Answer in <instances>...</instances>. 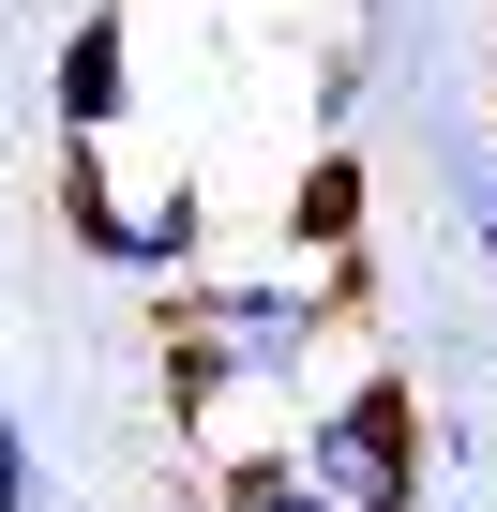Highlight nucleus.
Instances as JSON below:
<instances>
[{
	"instance_id": "f257e3e1",
	"label": "nucleus",
	"mask_w": 497,
	"mask_h": 512,
	"mask_svg": "<svg viewBox=\"0 0 497 512\" xmlns=\"http://www.w3.org/2000/svg\"><path fill=\"white\" fill-rule=\"evenodd\" d=\"M347 302H362V272H287V256H272V272H241V287H181L166 332H211L241 392L317 407V377L347 362Z\"/></svg>"
},
{
	"instance_id": "f03ea898",
	"label": "nucleus",
	"mask_w": 497,
	"mask_h": 512,
	"mask_svg": "<svg viewBox=\"0 0 497 512\" xmlns=\"http://www.w3.org/2000/svg\"><path fill=\"white\" fill-rule=\"evenodd\" d=\"M302 497L317 512H407L422 497V392L392 377V362H362V377H332L317 407H302Z\"/></svg>"
},
{
	"instance_id": "7ed1b4c3",
	"label": "nucleus",
	"mask_w": 497,
	"mask_h": 512,
	"mask_svg": "<svg viewBox=\"0 0 497 512\" xmlns=\"http://www.w3.org/2000/svg\"><path fill=\"white\" fill-rule=\"evenodd\" d=\"M362 211H377L362 151H347V136H317V151H302V181H287V211H272V256H287V272H362Z\"/></svg>"
},
{
	"instance_id": "20e7f679",
	"label": "nucleus",
	"mask_w": 497,
	"mask_h": 512,
	"mask_svg": "<svg viewBox=\"0 0 497 512\" xmlns=\"http://www.w3.org/2000/svg\"><path fill=\"white\" fill-rule=\"evenodd\" d=\"M46 91H61V151H106L121 136V106H136V16H121V0H91V16L61 31Z\"/></svg>"
},
{
	"instance_id": "39448f33",
	"label": "nucleus",
	"mask_w": 497,
	"mask_h": 512,
	"mask_svg": "<svg viewBox=\"0 0 497 512\" xmlns=\"http://www.w3.org/2000/svg\"><path fill=\"white\" fill-rule=\"evenodd\" d=\"M61 226H76V256L136 272V181H121L106 151H61Z\"/></svg>"
},
{
	"instance_id": "423d86ee",
	"label": "nucleus",
	"mask_w": 497,
	"mask_h": 512,
	"mask_svg": "<svg viewBox=\"0 0 497 512\" xmlns=\"http://www.w3.org/2000/svg\"><path fill=\"white\" fill-rule=\"evenodd\" d=\"M211 512H317V497H302V452H287V437H226Z\"/></svg>"
},
{
	"instance_id": "0eeeda50",
	"label": "nucleus",
	"mask_w": 497,
	"mask_h": 512,
	"mask_svg": "<svg viewBox=\"0 0 497 512\" xmlns=\"http://www.w3.org/2000/svg\"><path fill=\"white\" fill-rule=\"evenodd\" d=\"M196 241H211V211H196L181 181H166V196H136V272H181V287H196Z\"/></svg>"
},
{
	"instance_id": "6e6552de",
	"label": "nucleus",
	"mask_w": 497,
	"mask_h": 512,
	"mask_svg": "<svg viewBox=\"0 0 497 512\" xmlns=\"http://www.w3.org/2000/svg\"><path fill=\"white\" fill-rule=\"evenodd\" d=\"M0 512H46V437L0 407Z\"/></svg>"
},
{
	"instance_id": "1a4fd4ad",
	"label": "nucleus",
	"mask_w": 497,
	"mask_h": 512,
	"mask_svg": "<svg viewBox=\"0 0 497 512\" xmlns=\"http://www.w3.org/2000/svg\"><path fill=\"white\" fill-rule=\"evenodd\" d=\"M407 512H422V497H407Z\"/></svg>"
}]
</instances>
